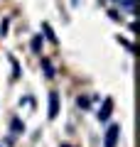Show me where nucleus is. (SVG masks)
Segmentation results:
<instances>
[{"label":"nucleus","instance_id":"1","mask_svg":"<svg viewBox=\"0 0 140 147\" xmlns=\"http://www.w3.org/2000/svg\"><path fill=\"white\" fill-rule=\"evenodd\" d=\"M118 135H120V125H118V123H113V125L106 130L103 147H116V145H118Z\"/></svg>","mask_w":140,"mask_h":147},{"label":"nucleus","instance_id":"2","mask_svg":"<svg viewBox=\"0 0 140 147\" xmlns=\"http://www.w3.org/2000/svg\"><path fill=\"white\" fill-rule=\"evenodd\" d=\"M111 113H113V98H106V100H103V105H101V110L96 113V115H99V120H101V123H106V120L111 118Z\"/></svg>","mask_w":140,"mask_h":147},{"label":"nucleus","instance_id":"3","mask_svg":"<svg viewBox=\"0 0 140 147\" xmlns=\"http://www.w3.org/2000/svg\"><path fill=\"white\" fill-rule=\"evenodd\" d=\"M47 115L52 118V120L59 115V93H57V91L49 93V113H47Z\"/></svg>","mask_w":140,"mask_h":147},{"label":"nucleus","instance_id":"4","mask_svg":"<svg viewBox=\"0 0 140 147\" xmlns=\"http://www.w3.org/2000/svg\"><path fill=\"white\" fill-rule=\"evenodd\" d=\"M42 69H44V76L47 79H54V66L49 59H42Z\"/></svg>","mask_w":140,"mask_h":147},{"label":"nucleus","instance_id":"5","mask_svg":"<svg viewBox=\"0 0 140 147\" xmlns=\"http://www.w3.org/2000/svg\"><path fill=\"white\" fill-rule=\"evenodd\" d=\"M10 127H12V135H22V132H25V123H22L20 118H15Z\"/></svg>","mask_w":140,"mask_h":147},{"label":"nucleus","instance_id":"6","mask_svg":"<svg viewBox=\"0 0 140 147\" xmlns=\"http://www.w3.org/2000/svg\"><path fill=\"white\" fill-rule=\"evenodd\" d=\"M42 30H44V34H47V39H49V42H57V34H54V30L49 27V22H44V25H42Z\"/></svg>","mask_w":140,"mask_h":147},{"label":"nucleus","instance_id":"7","mask_svg":"<svg viewBox=\"0 0 140 147\" xmlns=\"http://www.w3.org/2000/svg\"><path fill=\"white\" fill-rule=\"evenodd\" d=\"M32 52L35 54L42 52V34H35V39H32Z\"/></svg>","mask_w":140,"mask_h":147},{"label":"nucleus","instance_id":"8","mask_svg":"<svg viewBox=\"0 0 140 147\" xmlns=\"http://www.w3.org/2000/svg\"><path fill=\"white\" fill-rule=\"evenodd\" d=\"M10 64H12V79H20V64H17V59L10 57Z\"/></svg>","mask_w":140,"mask_h":147},{"label":"nucleus","instance_id":"9","mask_svg":"<svg viewBox=\"0 0 140 147\" xmlns=\"http://www.w3.org/2000/svg\"><path fill=\"white\" fill-rule=\"evenodd\" d=\"M7 27H10V20H3V22H0V37L7 34Z\"/></svg>","mask_w":140,"mask_h":147},{"label":"nucleus","instance_id":"10","mask_svg":"<svg viewBox=\"0 0 140 147\" xmlns=\"http://www.w3.org/2000/svg\"><path fill=\"white\" fill-rule=\"evenodd\" d=\"M118 3H120V5H123L128 12H133V0H118Z\"/></svg>","mask_w":140,"mask_h":147},{"label":"nucleus","instance_id":"11","mask_svg":"<svg viewBox=\"0 0 140 147\" xmlns=\"http://www.w3.org/2000/svg\"><path fill=\"white\" fill-rule=\"evenodd\" d=\"M118 42H120V44H123V47H125V49H128V52H133V44H130V42H128V39H123V37H118Z\"/></svg>","mask_w":140,"mask_h":147},{"label":"nucleus","instance_id":"12","mask_svg":"<svg viewBox=\"0 0 140 147\" xmlns=\"http://www.w3.org/2000/svg\"><path fill=\"white\" fill-rule=\"evenodd\" d=\"M76 103H79V108H88V98H81V96H79Z\"/></svg>","mask_w":140,"mask_h":147},{"label":"nucleus","instance_id":"13","mask_svg":"<svg viewBox=\"0 0 140 147\" xmlns=\"http://www.w3.org/2000/svg\"><path fill=\"white\" fill-rule=\"evenodd\" d=\"M62 147H71V145H62Z\"/></svg>","mask_w":140,"mask_h":147}]
</instances>
